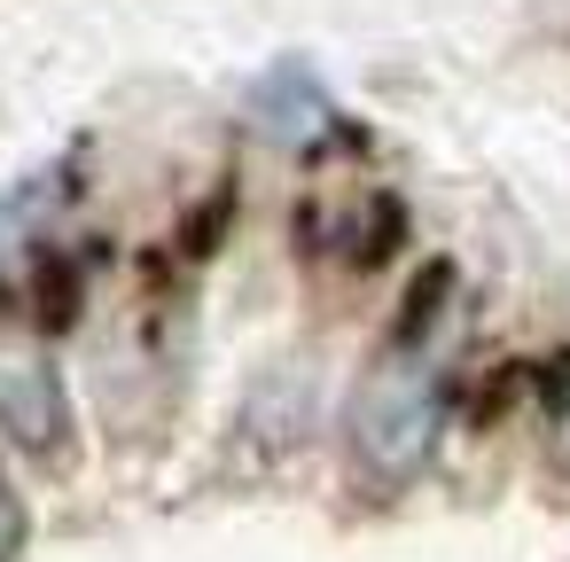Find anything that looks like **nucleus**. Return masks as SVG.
Instances as JSON below:
<instances>
[{
    "label": "nucleus",
    "mask_w": 570,
    "mask_h": 562,
    "mask_svg": "<svg viewBox=\"0 0 570 562\" xmlns=\"http://www.w3.org/2000/svg\"><path fill=\"white\" fill-rule=\"evenodd\" d=\"M352 461L367 476H414L438 437V367L422 352H391L352 391Z\"/></svg>",
    "instance_id": "f257e3e1"
},
{
    "label": "nucleus",
    "mask_w": 570,
    "mask_h": 562,
    "mask_svg": "<svg viewBox=\"0 0 570 562\" xmlns=\"http://www.w3.org/2000/svg\"><path fill=\"white\" fill-rule=\"evenodd\" d=\"M17 546H24V507H17L9 476H0V562H17Z\"/></svg>",
    "instance_id": "20e7f679"
},
{
    "label": "nucleus",
    "mask_w": 570,
    "mask_h": 562,
    "mask_svg": "<svg viewBox=\"0 0 570 562\" xmlns=\"http://www.w3.org/2000/svg\"><path fill=\"white\" fill-rule=\"evenodd\" d=\"M250 110H258V126H274L282 141H305L313 126H328V102H321V87H313L305 71H274V79L250 95Z\"/></svg>",
    "instance_id": "7ed1b4c3"
},
{
    "label": "nucleus",
    "mask_w": 570,
    "mask_h": 562,
    "mask_svg": "<svg viewBox=\"0 0 570 562\" xmlns=\"http://www.w3.org/2000/svg\"><path fill=\"white\" fill-rule=\"evenodd\" d=\"M0 437L48 469H63L79 453L71 391H63V367L40 336H0Z\"/></svg>",
    "instance_id": "f03ea898"
}]
</instances>
